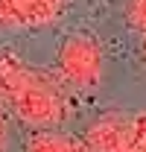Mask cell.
Instances as JSON below:
<instances>
[{"instance_id":"obj_1","label":"cell","mask_w":146,"mask_h":152,"mask_svg":"<svg viewBox=\"0 0 146 152\" xmlns=\"http://www.w3.org/2000/svg\"><path fill=\"white\" fill-rule=\"evenodd\" d=\"M0 99L32 129H53L73 114L67 85L47 70L29 67L9 50H0Z\"/></svg>"},{"instance_id":"obj_8","label":"cell","mask_w":146,"mask_h":152,"mask_svg":"<svg viewBox=\"0 0 146 152\" xmlns=\"http://www.w3.org/2000/svg\"><path fill=\"white\" fill-rule=\"evenodd\" d=\"M143 61H146V38H143Z\"/></svg>"},{"instance_id":"obj_2","label":"cell","mask_w":146,"mask_h":152,"mask_svg":"<svg viewBox=\"0 0 146 152\" xmlns=\"http://www.w3.org/2000/svg\"><path fill=\"white\" fill-rule=\"evenodd\" d=\"M102 44L88 32L64 38L55 50V67L61 73V82L73 88H96L102 82Z\"/></svg>"},{"instance_id":"obj_7","label":"cell","mask_w":146,"mask_h":152,"mask_svg":"<svg viewBox=\"0 0 146 152\" xmlns=\"http://www.w3.org/2000/svg\"><path fill=\"white\" fill-rule=\"evenodd\" d=\"M0 105H3V99H0ZM6 146V123H3V111H0V152Z\"/></svg>"},{"instance_id":"obj_3","label":"cell","mask_w":146,"mask_h":152,"mask_svg":"<svg viewBox=\"0 0 146 152\" xmlns=\"http://www.w3.org/2000/svg\"><path fill=\"white\" fill-rule=\"evenodd\" d=\"M82 140L88 152H146V111L105 114Z\"/></svg>"},{"instance_id":"obj_5","label":"cell","mask_w":146,"mask_h":152,"mask_svg":"<svg viewBox=\"0 0 146 152\" xmlns=\"http://www.w3.org/2000/svg\"><path fill=\"white\" fill-rule=\"evenodd\" d=\"M26 152H88L82 137H73V134H61V132H38Z\"/></svg>"},{"instance_id":"obj_4","label":"cell","mask_w":146,"mask_h":152,"mask_svg":"<svg viewBox=\"0 0 146 152\" xmlns=\"http://www.w3.org/2000/svg\"><path fill=\"white\" fill-rule=\"evenodd\" d=\"M67 0H0V29H32L64 15Z\"/></svg>"},{"instance_id":"obj_6","label":"cell","mask_w":146,"mask_h":152,"mask_svg":"<svg viewBox=\"0 0 146 152\" xmlns=\"http://www.w3.org/2000/svg\"><path fill=\"white\" fill-rule=\"evenodd\" d=\"M126 23L146 38V0H126Z\"/></svg>"}]
</instances>
